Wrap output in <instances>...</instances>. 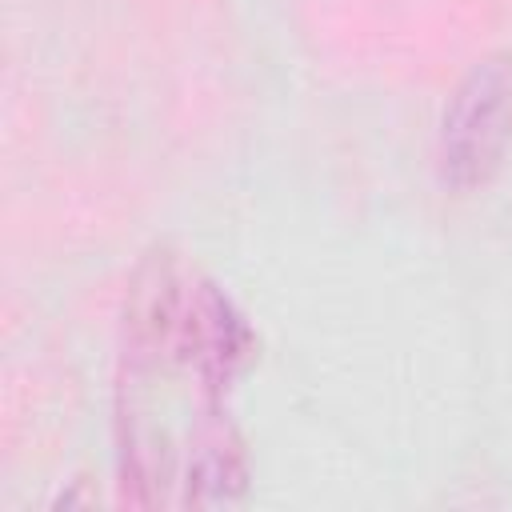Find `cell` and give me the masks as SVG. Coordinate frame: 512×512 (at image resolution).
<instances>
[{
    "label": "cell",
    "mask_w": 512,
    "mask_h": 512,
    "mask_svg": "<svg viewBox=\"0 0 512 512\" xmlns=\"http://www.w3.org/2000/svg\"><path fill=\"white\" fill-rule=\"evenodd\" d=\"M512 140V52L484 56L456 84L436 140L440 184L452 192L484 188Z\"/></svg>",
    "instance_id": "obj_1"
}]
</instances>
